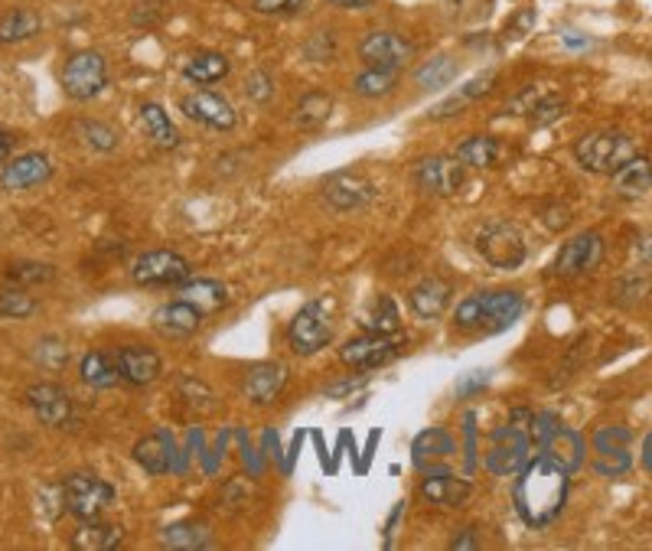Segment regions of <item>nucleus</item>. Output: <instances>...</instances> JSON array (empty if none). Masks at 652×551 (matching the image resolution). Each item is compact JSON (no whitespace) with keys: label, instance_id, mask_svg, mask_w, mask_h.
I'll list each match as a JSON object with an SVG mask.
<instances>
[{"label":"nucleus","instance_id":"nucleus-1","mask_svg":"<svg viewBox=\"0 0 652 551\" xmlns=\"http://www.w3.org/2000/svg\"><path fill=\"white\" fill-rule=\"evenodd\" d=\"M571 474L558 464H552L548 457H532L515 477H512V506L519 513V519L529 529H548L568 503V480Z\"/></svg>","mask_w":652,"mask_h":551},{"label":"nucleus","instance_id":"nucleus-2","mask_svg":"<svg viewBox=\"0 0 652 551\" xmlns=\"http://www.w3.org/2000/svg\"><path fill=\"white\" fill-rule=\"evenodd\" d=\"M525 310L519 290H476L463 297L453 310V326L463 333H502L509 330Z\"/></svg>","mask_w":652,"mask_h":551},{"label":"nucleus","instance_id":"nucleus-3","mask_svg":"<svg viewBox=\"0 0 652 551\" xmlns=\"http://www.w3.org/2000/svg\"><path fill=\"white\" fill-rule=\"evenodd\" d=\"M532 411L515 408L506 424L489 431V447L483 454V464L493 477H515L529 460H532V434H529Z\"/></svg>","mask_w":652,"mask_h":551},{"label":"nucleus","instance_id":"nucleus-4","mask_svg":"<svg viewBox=\"0 0 652 551\" xmlns=\"http://www.w3.org/2000/svg\"><path fill=\"white\" fill-rule=\"evenodd\" d=\"M637 157V141L624 131H591L574 144V160L588 173H617L627 160Z\"/></svg>","mask_w":652,"mask_h":551},{"label":"nucleus","instance_id":"nucleus-5","mask_svg":"<svg viewBox=\"0 0 652 551\" xmlns=\"http://www.w3.org/2000/svg\"><path fill=\"white\" fill-rule=\"evenodd\" d=\"M476 255L496 272H515L525 262V236L509 219H489L473 236Z\"/></svg>","mask_w":652,"mask_h":551},{"label":"nucleus","instance_id":"nucleus-6","mask_svg":"<svg viewBox=\"0 0 652 551\" xmlns=\"http://www.w3.org/2000/svg\"><path fill=\"white\" fill-rule=\"evenodd\" d=\"M333 333H336L333 310L323 297H317L307 300L287 323V346L294 356H317L333 343Z\"/></svg>","mask_w":652,"mask_h":551},{"label":"nucleus","instance_id":"nucleus-7","mask_svg":"<svg viewBox=\"0 0 652 551\" xmlns=\"http://www.w3.org/2000/svg\"><path fill=\"white\" fill-rule=\"evenodd\" d=\"M59 85L72 101H92L108 85V59L98 49H75L59 72Z\"/></svg>","mask_w":652,"mask_h":551},{"label":"nucleus","instance_id":"nucleus-8","mask_svg":"<svg viewBox=\"0 0 652 551\" xmlns=\"http://www.w3.org/2000/svg\"><path fill=\"white\" fill-rule=\"evenodd\" d=\"M115 503V487L95 474H72L62 480V506L72 519H102Z\"/></svg>","mask_w":652,"mask_h":551},{"label":"nucleus","instance_id":"nucleus-9","mask_svg":"<svg viewBox=\"0 0 652 551\" xmlns=\"http://www.w3.org/2000/svg\"><path fill=\"white\" fill-rule=\"evenodd\" d=\"M405 352V339L402 336H386V333H363L353 336L340 346V362L353 372H372L382 369L389 362H395Z\"/></svg>","mask_w":652,"mask_h":551},{"label":"nucleus","instance_id":"nucleus-10","mask_svg":"<svg viewBox=\"0 0 652 551\" xmlns=\"http://www.w3.org/2000/svg\"><path fill=\"white\" fill-rule=\"evenodd\" d=\"M187 277H193V265L170 249H151L131 265V280L138 287H180Z\"/></svg>","mask_w":652,"mask_h":551},{"label":"nucleus","instance_id":"nucleus-11","mask_svg":"<svg viewBox=\"0 0 652 551\" xmlns=\"http://www.w3.org/2000/svg\"><path fill=\"white\" fill-rule=\"evenodd\" d=\"M591 451H594V470L601 477H624L633 467V434L624 424L594 431Z\"/></svg>","mask_w":652,"mask_h":551},{"label":"nucleus","instance_id":"nucleus-12","mask_svg":"<svg viewBox=\"0 0 652 551\" xmlns=\"http://www.w3.org/2000/svg\"><path fill=\"white\" fill-rule=\"evenodd\" d=\"M604 252H607V245H604V236H601V232H578V236L568 239V242L561 245V252L555 255L552 275L565 277V280L591 275V272L601 268Z\"/></svg>","mask_w":652,"mask_h":551},{"label":"nucleus","instance_id":"nucleus-13","mask_svg":"<svg viewBox=\"0 0 652 551\" xmlns=\"http://www.w3.org/2000/svg\"><path fill=\"white\" fill-rule=\"evenodd\" d=\"M463 180H466V167L453 154H428L415 160V183L428 196H437V200L457 196Z\"/></svg>","mask_w":652,"mask_h":551},{"label":"nucleus","instance_id":"nucleus-14","mask_svg":"<svg viewBox=\"0 0 652 551\" xmlns=\"http://www.w3.org/2000/svg\"><path fill=\"white\" fill-rule=\"evenodd\" d=\"M379 196L376 183L356 170H336L323 180V200L330 209L336 213H356V209H366L372 200Z\"/></svg>","mask_w":652,"mask_h":551},{"label":"nucleus","instance_id":"nucleus-15","mask_svg":"<svg viewBox=\"0 0 652 551\" xmlns=\"http://www.w3.org/2000/svg\"><path fill=\"white\" fill-rule=\"evenodd\" d=\"M412 56H415V46L395 29H372L359 39V59L372 69L399 72L405 62H412Z\"/></svg>","mask_w":652,"mask_h":551},{"label":"nucleus","instance_id":"nucleus-16","mask_svg":"<svg viewBox=\"0 0 652 551\" xmlns=\"http://www.w3.org/2000/svg\"><path fill=\"white\" fill-rule=\"evenodd\" d=\"M180 111H183L190 121H197V124H203V128H210V131H232V128L238 124L235 105H232L225 95L210 92V88H193V92H187V95L180 98Z\"/></svg>","mask_w":652,"mask_h":551},{"label":"nucleus","instance_id":"nucleus-17","mask_svg":"<svg viewBox=\"0 0 652 551\" xmlns=\"http://www.w3.org/2000/svg\"><path fill=\"white\" fill-rule=\"evenodd\" d=\"M23 402L29 405V411L46 424V428H66L72 421V411H75V402L72 395L56 385V382H33L26 392H23Z\"/></svg>","mask_w":652,"mask_h":551},{"label":"nucleus","instance_id":"nucleus-18","mask_svg":"<svg viewBox=\"0 0 652 551\" xmlns=\"http://www.w3.org/2000/svg\"><path fill=\"white\" fill-rule=\"evenodd\" d=\"M473 487L470 480L450 474L447 467H431V470H422V483H418V496L431 506H440V510H460L466 506Z\"/></svg>","mask_w":652,"mask_h":551},{"label":"nucleus","instance_id":"nucleus-19","mask_svg":"<svg viewBox=\"0 0 652 551\" xmlns=\"http://www.w3.org/2000/svg\"><path fill=\"white\" fill-rule=\"evenodd\" d=\"M52 177V160L39 151H29V154H20V157H10L0 170V187L7 193H23V190H33L39 183H46Z\"/></svg>","mask_w":652,"mask_h":551},{"label":"nucleus","instance_id":"nucleus-20","mask_svg":"<svg viewBox=\"0 0 652 551\" xmlns=\"http://www.w3.org/2000/svg\"><path fill=\"white\" fill-rule=\"evenodd\" d=\"M151 326H154V333H161L164 339H190V336H197V330L203 326V313H200L193 303H187L183 297H177V300L161 303V307L151 313Z\"/></svg>","mask_w":652,"mask_h":551},{"label":"nucleus","instance_id":"nucleus-21","mask_svg":"<svg viewBox=\"0 0 652 551\" xmlns=\"http://www.w3.org/2000/svg\"><path fill=\"white\" fill-rule=\"evenodd\" d=\"M115 362H118L121 382H128L134 388L154 385L164 372V359L151 346H121V349H115Z\"/></svg>","mask_w":652,"mask_h":551},{"label":"nucleus","instance_id":"nucleus-22","mask_svg":"<svg viewBox=\"0 0 652 551\" xmlns=\"http://www.w3.org/2000/svg\"><path fill=\"white\" fill-rule=\"evenodd\" d=\"M134 460H138V467H141L144 474H151V477L170 474L174 464H177V441H174V434H170L167 428L144 434V438L134 444Z\"/></svg>","mask_w":652,"mask_h":551},{"label":"nucleus","instance_id":"nucleus-23","mask_svg":"<svg viewBox=\"0 0 652 551\" xmlns=\"http://www.w3.org/2000/svg\"><path fill=\"white\" fill-rule=\"evenodd\" d=\"M287 366H281V362H254L248 372H245V398L251 402V405H258V408H264V405H271L281 392H284V385H287Z\"/></svg>","mask_w":652,"mask_h":551},{"label":"nucleus","instance_id":"nucleus-24","mask_svg":"<svg viewBox=\"0 0 652 551\" xmlns=\"http://www.w3.org/2000/svg\"><path fill=\"white\" fill-rule=\"evenodd\" d=\"M538 454L548 457L552 464L565 467L568 474L581 470L584 467V457H588V447H584V438L574 431V428H565V424H555V431L538 444Z\"/></svg>","mask_w":652,"mask_h":551},{"label":"nucleus","instance_id":"nucleus-25","mask_svg":"<svg viewBox=\"0 0 652 551\" xmlns=\"http://www.w3.org/2000/svg\"><path fill=\"white\" fill-rule=\"evenodd\" d=\"M453 300V287L450 280H443L440 275L422 277L412 290H408V307L418 320H440L447 313Z\"/></svg>","mask_w":652,"mask_h":551},{"label":"nucleus","instance_id":"nucleus-26","mask_svg":"<svg viewBox=\"0 0 652 551\" xmlns=\"http://www.w3.org/2000/svg\"><path fill=\"white\" fill-rule=\"evenodd\" d=\"M457 454V438L447 431V428H428L415 438L412 444V460L418 470H431V467H440L447 457Z\"/></svg>","mask_w":652,"mask_h":551},{"label":"nucleus","instance_id":"nucleus-27","mask_svg":"<svg viewBox=\"0 0 652 551\" xmlns=\"http://www.w3.org/2000/svg\"><path fill=\"white\" fill-rule=\"evenodd\" d=\"M610 187H614V196L624 200V203H633V200L647 196L652 190L650 157H633V160H627L617 173H610Z\"/></svg>","mask_w":652,"mask_h":551},{"label":"nucleus","instance_id":"nucleus-28","mask_svg":"<svg viewBox=\"0 0 652 551\" xmlns=\"http://www.w3.org/2000/svg\"><path fill=\"white\" fill-rule=\"evenodd\" d=\"M121 542H125V529L102 519H82L75 532L69 536V546L75 551H111Z\"/></svg>","mask_w":652,"mask_h":551},{"label":"nucleus","instance_id":"nucleus-29","mask_svg":"<svg viewBox=\"0 0 652 551\" xmlns=\"http://www.w3.org/2000/svg\"><path fill=\"white\" fill-rule=\"evenodd\" d=\"M493 82H496V69H486V72H479V75H473V79H470V82H463L453 95H447L443 101H437L428 115H431L435 121H443V118L460 115L466 105H473L476 98H483V95L493 88Z\"/></svg>","mask_w":652,"mask_h":551},{"label":"nucleus","instance_id":"nucleus-30","mask_svg":"<svg viewBox=\"0 0 652 551\" xmlns=\"http://www.w3.org/2000/svg\"><path fill=\"white\" fill-rule=\"evenodd\" d=\"M180 297L187 303H193L203 316L228 307V287L222 280H213V277H187L180 284Z\"/></svg>","mask_w":652,"mask_h":551},{"label":"nucleus","instance_id":"nucleus-31","mask_svg":"<svg viewBox=\"0 0 652 551\" xmlns=\"http://www.w3.org/2000/svg\"><path fill=\"white\" fill-rule=\"evenodd\" d=\"M141 128H144V134H147V141H154L161 151H177L180 147V131H177V124L170 121V115H167V108L164 105H157V101H144L141 105Z\"/></svg>","mask_w":652,"mask_h":551},{"label":"nucleus","instance_id":"nucleus-32","mask_svg":"<svg viewBox=\"0 0 652 551\" xmlns=\"http://www.w3.org/2000/svg\"><path fill=\"white\" fill-rule=\"evenodd\" d=\"M43 33V16L29 7H13L0 13V46H16L29 43Z\"/></svg>","mask_w":652,"mask_h":551},{"label":"nucleus","instance_id":"nucleus-33","mask_svg":"<svg viewBox=\"0 0 652 551\" xmlns=\"http://www.w3.org/2000/svg\"><path fill=\"white\" fill-rule=\"evenodd\" d=\"M183 79L190 82V85H197V88H206V85H216L222 82L228 72H232V62L222 56V52H213V49H203V52H197V56H190L187 62H183Z\"/></svg>","mask_w":652,"mask_h":551},{"label":"nucleus","instance_id":"nucleus-34","mask_svg":"<svg viewBox=\"0 0 652 551\" xmlns=\"http://www.w3.org/2000/svg\"><path fill=\"white\" fill-rule=\"evenodd\" d=\"M79 375H82V382H85L88 388H115V385L121 382L115 352H102V349H92V352L82 356Z\"/></svg>","mask_w":652,"mask_h":551},{"label":"nucleus","instance_id":"nucleus-35","mask_svg":"<svg viewBox=\"0 0 652 551\" xmlns=\"http://www.w3.org/2000/svg\"><path fill=\"white\" fill-rule=\"evenodd\" d=\"M330 111H333V98H330V92H323V88H310V92H304V95H300V101L294 105V124H297V128H304V131H313V128H320V124H327V121H330Z\"/></svg>","mask_w":652,"mask_h":551},{"label":"nucleus","instance_id":"nucleus-36","mask_svg":"<svg viewBox=\"0 0 652 551\" xmlns=\"http://www.w3.org/2000/svg\"><path fill=\"white\" fill-rule=\"evenodd\" d=\"M453 157H457L463 167H476V170L493 167V164L499 160V141L489 137V134H473V137H466V141L453 151Z\"/></svg>","mask_w":652,"mask_h":551},{"label":"nucleus","instance_id":"nucleus-37","mask_svg":"<svg viewBox=\"0 0 652 551\" xmlns=\"http://www.w3.org/2000/svg\"><path fill=\"white\" fill-rule=\"evenodd\" d=\"M395 85H399V72H392V69H372V65H366V72H359L353 79V92L359 98H389L395 92Z\"/></svg>","mask_w":652,"mask_h":551},{"label":"nucleus","instance_id":"nucleus-38","mask_svg":"<svg viewBox=\"0 0 652 551\" xmlns=\"http://www.w3.org/2000/svg\"><path fill=\"white\" fill-rule=\"evenodd\" d=\"M161 546L164 549H206L210 546V529L200 526V523H177V526H167L161 532Z\"/></svg>","mask_w":652,"mask_h":551},{"label":"nucleus","instance_id":"nucleus-39","mask_svg":"<svg viewBox=\"0 0 652 551\" xmlns=\"http://www.w3.org/2000/svg\"><path fill=\"white\" fill-rule=\"evenodd\" d=\"M453 79H457V59L447 56V52L428 59V62L415 72V82H418L425 92H440V88H447Z\"/></svg>","mask_w":652,"mask_h":551},{"label":"nucleus","instance_id":"nucleus-40","mask_svg":"<svg viewBox=\"0 0 652 551\" xmlns=\"http://www.w3.org/2000/svg\"><path fill=\"white\" fill-rule=\"evenodd\" d=\"M363 326L369 330V333H386V336H395L399 333V326H402V316H399V307H395V300L392 297H376L372 300V307L366 310V316H363Z\"/></svg>","mask_w":652,"mask_h":551},{"label":"nucleus","instance_id":"nucleus-41","mask_svg":"<svg viewBox=\"0 0 652 551\" xmlns=\"http://www.w3.org/2000/svg\"><path fill=\"white\" fill-rule=\"evenodd\" d=\"M75 137L85 144V147H92V151H98V154H108V151H115L118 144H121V137H118V131L111 128V124H105V121H75Z\"/></svg>","mask_w":652,"mask_h":551},{"label":"nucleus","instance_id":"nucleus-42","mask_svg":"<svg viewBox=\"0 0 652 551\" xmlns=\"http://www.w3.org/2000/svg\"><path fill=\"white\" fill-rule=\"evenodd\" d=\"M177 392H180V398H183L193 411H200V415H213L218 408L216 392H213L203 379H197V375H183V379L177 382Z\"/></svg>","mask_w":652,"mask_h":551},{"label":"nucleus","instance_id":"nucleus-43","mask_svg":"<svg viewBox=\"0 0 652 551\" xmlns=\"http://www.w3.org/2000/svg\"><path fill=\"white\" fill-rule=\"evenodd\" d=\"M650 290H652V280L647 272H630V275H624L617 284H614L610 297H614L620 307H633V303H640Z\"/></svg>","mask_w":652,"mask_h":551},{"label":"nucleus","instance_id":"nucleus-44","mask_svg":"<svg viewBox=\"0 0 652 551\" xmlns=\"http://www.w3.org/2000/svg\"><path fill=\"white\" fill-rule=\"evenodd\" d=\"M33 359H36L39 369H46V372H62V369L69 366V346H66L59 336H43V339L36 343Z\"/></svg>","mask_w":652,"mask_h":551},{"label":"nucleus","instance_id":"nucleus-45","mask_svg":"<svg viewBox=\"0 0 652 551\" xmlns=\"http://www.w3.org/2000/svg\"><path fill=\"white\" fill-rule=\"evenodd\" d=\"M33 310H36V300L23 290V287H7V290H0V316H13V320H26V316H33Z\"/></svg>","mask_w":652,"mask_h":551},{"label":"nucleus","instance_id":"nucleus-46","mask_svg":"<svg viewBox=\"0 0 652 551\" xmlns=\"http://www.w3.org/2000/svg\"><path fill=\"white\" fill-rule=\"evenodd\" d=\"M565 111H568V101H565V98H558V95H542V98L535 101V108L529 111V124H532L535 131H538V128H548V124L561 121Z\"/></svg>","mask_w":652,"mask_h":551},{"label":"nucleus","instance_id":"nucleus-47","mask_svg":"<svg viewBox=\"0 0 652 551\" xmlns=\"http://www.w3.org/2000/svg\"><path fill=\"white\" fill-rule=\"evenodd\" d=\"M7 277L16 287H36V284H49L56 277V268L52 265H39V262H16V265H10Z\"/></svg>","mask_w":652,"mask_h":551},{"label":"nucleus","instance_id":"nucleus-48","mask_svg":"<svg viewBox=\"0 0 652 551\" xmlns=\"http://www.w3.org/2000/svg\"><path fill=\"white\" fill-rule=\"evenodd\" d=\"M245 95L258 105H268L274 98V75L264 72V69H251L245 75Z\"/></svg>","mask_w":652,"mask_h":551},{"label":"nucleus","instance_id":"nucleus-49","mask_svg":"<svg viewBox=\"0 0 652 551\" xmlns=\"http://www.w3.org/2000/svg\"><path fill=\"white\" fill-rule=\"evenodd\" d=\"M366 385H369V375H366V372H356V375H346V379H340V382H330V385L323 388V395L343 402V398L356 395V392L366 388Z\"/></svg>","mask_w":652,"mask_h":551},{"label":"nucleus","instance_id":"nucleus-50","mask_svg":"<svg viewBox=\"0 0 652 551\" xmlns=\"http://www.w3.org/2000/svg\"><path fill=\"white\" fill-rule=\"evenodd\" d=\"M307 0H251V10L261 16H291L304 7Z\"/></svg>","mask_w":652,"mask_h":551},{"label":"nucleus","instance_id":"nucleus-51","mask_svg":"<svg viewBox=\"0 0 652 551\" xmlns=\"http://www.w3.org/2000/svg\"><path fill=\"white\" fill-rule=\"evenodd\" d=\"M542 95H545V92H535V85H529V88H522V92H519V95H515V98L506 105V111H512V115H529Z\"/></svg>","mask_w":652,"mask_h":551},{"label":"nucleus","instance_id":"nucleus-52","mask_svg":"<svg viewBox=\"0 0 652 551\" xmlns=\"http://www.w3.org/2000/svg\"><path fill=\"white\" fill-rule=\"evenodd\" d=\"M542 219H545V226L548 229H568V223H571V209L568 206H561V203H555V206H545L542 209Z\"/></svg>","mask_w":652,"mask_h":551},{"label":"nucleus","instance_id":"nucleus-53","mask_svg":"<svg viewBox=\"0 0 652 551\" xmlns=\"http://www.w3.org/2000/svg\"><path fill=\"white\" fill-rule=\"evenodd\" d=\"M154 3H157V0H141V3L134 7V23H138V26H154V23L164 16V10H151Z\"/></svg>","mask_w":652,"mask_h":551},{"label":"nucleus","instance_id":"nucleus-54","mask_svg":"<svg viewBox=\"0 0 652 551\" xmlns=\"http://www.w3.org/2000/svg\"><path fill=\"white\" fill-rule=\"evenodd\" d=\"M447 549H450V551L479 549V539H476V532H473V529H460V536H453Z\"/></svg>","mask_w":652,"mask_h":551},{"label":"nucleus","instance_id":"nucleus-55","mask_svg":"<svg viewBox=\"0 0 652 551\" xmlns=\"http://www.w3.org/2000/svg\"><path fill=\"white\" fill-rule=\"evenodd\" d=\"M13 147H16V134L7 131V128H0V167L13 157Z\"/></svg>","mask_w":652,"mask_h":551},{"label":"nucleus","instance_id":"nucleus-56","mask_svg":"<svg viewBox=\"0 0 652 551\" xmlns=\"http://www.w3.org/2000/svg\"><path fill=\"white\" fill-rule=\"evenodd\" d=\"M637 259H640L643 268H652V232L637 239Z\"/></svg>","mask_w":652,"mask_h":551},{"label":"nucleus","instance_id":"nucleus-57","mask_svg":"<svg viewBox=\"0 0 652 551\" xmlns=\"http://www.w3.org/2000/svg\"><path fill=\"white\" fill-rule=\"evenodd\" d=\"M379 438H382L379 431H372V434H369V444H366V457H363V464H359V470H363V474H366V470H369V464H372V454H376V444H379Z\"/></svg>","mask_w":652,"mask_h":551},{"label":"nucleus","instance_id":"nucleus-58","mask_svg":"<svg viewBox=\"0 0 652 551\" xmlns=\"http://www.w3.org/2000/svg\"><path fill=\"white\" fill-rule=\"evenodd\" d=\"M330 3H336V7H349V10H366V7H372V3H379V0H330Z\"/></svg>","mask_w":652,"mask_h":551},{"label":"nucleus","instance_id":"nucleus-59","mask_svg":"<svg viewBox=\"0 0 652 551\" xmlns=\"http://www.w3.org/2000/svg\"><path fill=\"white\" fill-rule=\"evenodd\" d=\"M643 467L652 474V434H647V441H643Z\"/></svg>","mask_w":652,"mask_h":551},{"label":"nucleus","instance_id":"nucleus-60","mask_svg":"<svg viewBox=\"0 0 652 551\" xmlns=\"http://www.w3.org/2000/svg\"><path fill=\"white\" fill-rule=\"evenodd\" d=\"M565 43H568V46H574V49H581V46H588V39H578V36H568V39H565Z\"/></svg>","mask_w":652,"mask_h":551}]
</instances>
